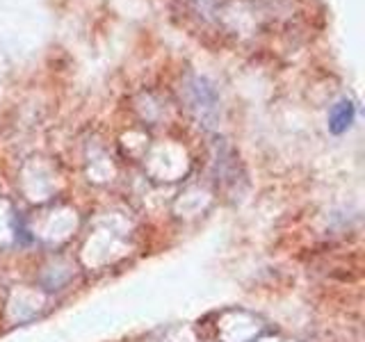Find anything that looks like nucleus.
<instances>
[{"label":"nucleus","instance_id":"nucleus-1","mask_svg":"<svg viewBox=\"0 0 365 342\" xmlns=\"http://www.w3.org/2000/svg\"><path fill=\"white\" fill-rule=\"evenodd\" d=\"M190 110L194 112L203 125H215L217 117H220V100H217L215 89L205 83V80L197 78L190 85Z\"/></svg>","mask_w":365,"mask_h":342},{"label":"nucleus","instance_id":"nucleus-2","mask_svg":"<svg viewBox=\"0 0 365 342\" xmlns=\"http://www.w3.org/2000/svg\"><path fill=\"white\" fill-rule=\"evenodd\" d=\"M351 119H354V108H351V103H338L336 110L331 112L329 128L334 130V133H342L345 128H349Z\"/></svg>","mask_w":365,"mask_h":342}]
</instances>
